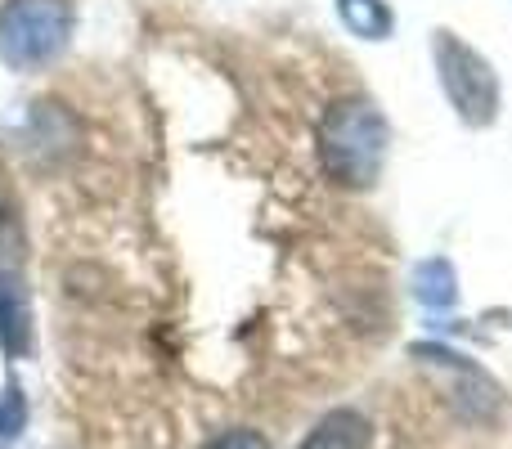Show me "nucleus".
<instances>
[{
	"mask_svg": "<svg viewBox=\"0 0 512 449\" xmlns=\"http://www.w3.org/2000/svg\"><path fill=\"white\" fill-rule=\"evenodd\" d=\"M436 72H441L454 113L468 126H490L499 117V77L486 63V54H477L468 41L436 32Z\"/></svg>",
	"mask_w": 512,
	"mask_h": 449,
	"instance_id": "7ed1b4c3",
	"label": "nucleus"
},
{
	"mask_svg": "<svg viewBox=\"0 0 512 449\" xmlns=\"http://www.w3.org/2000/svg\"><path fill=\"white\" fill-rule=\"evenodd\" d=\"M387 158V117L369 99H337L319 122V167L342 189H369Z\"/></svg>",
	"mask_w": 512,
	"mask_h": 449,
	"instance_id": "f257e3e1",
	"label": "nucleus"
},
{
	"mask_svg": "<svg viewBox=\"0 0 512 449\" xmlns=\"http://www.w3.org/2000/svg\"><path fill=\"white\" fill-rule=\"evenodd\" d=\"M203 449H270V441L261 432H252V427H230V432L212 436Z\"/></svg>",
	"mask_w": 512,
	"mask_h": 449,
	"instance_id": "1a4fd4ad",
	"label": "nucleus"
},
{
	"mask_svg": "<svg viewBox=\"0 0 512 449\" xmlns=\"http://www.w3.org/2000/svg\"><path fill=\"white\" fill-rule=\"evenodd\" d=\"M0 346L5 355H27L32 346V306L18 274L0 270Z\"/></svg>",
	"mask_w": 512,
	"mask_h": 449,
	"instance_id": "20e7f679",
	"label": "nucleus"
},
{
	"mask_svg": "<svg viewBox=\"0 0 512 449\" xmlns=\"http://www.w3.org/2000/svg\"><path fill=\"white\" fill-rule=\"evenodd\" d=\"M23 423H27L23 391H18V387L0 391V445H9V441H14V436L23 432Z\"/></svg>",
	"mask_w": 512,
	"mask_h": 449,
	"instance_id": "6e6552de",
	"label": "nucleus"
},
{
	"mask_svg": "<svg viewBox=\"0 0 512 449\" xmlns=\"http://www.w3.org/2000/svg\"><path fill=\"white\" fill-rule=\"evenodd\" d=\"M5 225H9V203H5V194H0V234H5Z\"/></svg>",
	"mask_w": 512,
	"mask_h": 449,
	"instance_id": "9d476101",
	"label": "nucleus"
},
{
	"mask_svg": "<svg viewBox=\"0 0 512 449\" xmlns=\"http://www.w3.org/2000/svg\"><path fill=\"white\" fill-rule=\"evenodd\" d=\"M72 41L68 0H5L0 5V59L9 68H41Z\"/></svg>",
	"mask_w": 512,
	"mask_h": 449,
	"instance_id": "f03ea898",
	"label": "nucleus"
},
{
	"mask_svg": "<svg viewBox=\"0 0 512 449\" xmlns=\"http://www.w3.org/2000/svg\"><path fill=\"white\" fill-rule=\"evenodd\" d=\"M414 292L427 310H450L454 297H459V274H454V265L445 256H432V261H423L414 270Z\"/></svg>",
	"mask_w": 512,
	"mask_h": 449,
	"instance_id": "0eeeda50",
	"label": "nucleus"
},
{
	"mask_svg": "<svg viewBox=\"0 0 512 449\" xmlns=\"http://www.w3.org/2000/svg\"><path fill=\"white\" fill-rule=\"evenodd\" d=\"M369 441L373 427L360 409H333V414H324L310 427V436L297 449H369Z\"/></svg>",
	"mask_w": 512,
	"mask_h": 449,
	"instance_id": "39448f33",
	"label": "nucleus"
},
{
	"mask_svg": "<svg viewBox=\"0 0 512 449\" xmlns=\"http://www.w3.org/2000/svg\"><path fill=\"white\" fill-rule=\"evenodd\" d=\"M337 18L360 41H387L391 27H396V14H391L387 0H337Z\"/></svg>",
	"mask_w": 512,
	"mask_h": 449,
	"instance_id": "423d86ee",
	"label": "nucleus"
}]
</instances>
